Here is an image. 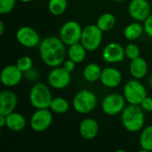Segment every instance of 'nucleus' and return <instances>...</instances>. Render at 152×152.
<instances>
[{
  "instance_id": "obj_1",
  "label": "nucleus",
  "mask_w": 152,
  "mask_h": 152,
  "mask_svg": "<svg viewBox=\"0 0 152 152\" xmlns=\"http://www.w3.org/2000/svg\"><path fill=\"white\" fill-rule=\"evenodd\" d=\"M65 45L60 37H45L39 45V54L43 62L51 68L62 65L68 53Z\"/></svg>"
},
{
  "instance_id": "obj_2",
  "label": "nucleus",
  "mask_w": 152,
  "mask_h": 152,
  "mask_svg": "<svg viewBox=\"0 0 152 152\" xmlns=\"http://www.w3.org/2000/svg\"><path fill=\"white\" fill-rule=\"evenodd\" d=\"M145 117L144 110L140 105L129 104L121 112V122L125 129L130 133H136L142 129Z\"/></svg>"
},
{
  "instance_id": "obj_3",
  "label": "nucleus",
  "mask_w": 152,
  "mask_h": 152,
  "mask_svg": "<svg viewBox=\"0 0 152 152\" xmlns=\"http://www.w3.org/2000/svg\"><path fill=\"white\" fill-rule=\"evenodd\" d=\"M97 105L96 94L86 89L80 90L76 94L72 101V106L75 111L79 114H88L92 112Z\"/></svg>"
},
{
  "instance_id": "obj_4",
  "label": "nucleus",
  "mask_w": 152,
  "mask_h": 152,
  "mask_svg": "<svg viewBox=\"0 0 152 152\" xmlns=\"http://www.w3.org/2000/svg\"><path fill=\"white\" fill-rule=\"evenodd\" d=\"M29 102L35 109H49L52 102V93L49 87L43 84L37 83L29 92Z\"/></svg>"
},
{
  "instance_id": "obj_5",
  "label": "nucleus",
  "mask_w": 152,
  "mask_h": 152,
  "mask_svg": "<svg viewBox=\"0 0 152 152\" xmlns=\"http://www.w3.org/2000/svg\"><path fill=\"white\" fill-rule=\"evenodd\" d=\"M123 95L128 104L140 105L147 96V91L139 79L134 78L126 83L123 89Z\"/></svg>"
},
{
  "instance_id": "obj_6",
  "label": "nucleus",
  "mask_w": 152,
  "mask_h": 152,
  "mask_svg": "<svg viewBox=\"0 0 152 152\" xmlns=\"http://www.w3.org/2000/svg\"><path fill=\"white\" fill-rule=\"evenodd\" d=\"M102 30L96 24H90L83 28L80 43L89 52L96 51L102 41Z\"/></svg>"
},
{
  "instance_id": "obj_7",
  "label": "nucleus",
  "mask_w": 152,
  "mask_h": 152,
  "mask_svg": "<svg viewBox=\"0 0 152 152\" xmlns=\"http://www.w3.org/2000/svg\"><path fill=\"white\" fill-rule=\"evenodd\" d=\"M83 28L76 20H68L61 28L59 37L66 45H71L80 42Z\"/></svg>"
},
{
  "instance_id": "obj_8",
  "label": "nucleus",
  "mask_w": 152,
  "mask_h": 152,
  "mask_svg": "<svg viewBox=\"0 0 152 152\" xmlns=\"http://www.w3.org/2000/svg\"><path fill=\"white\" fill-rule=\"evenodd\" d=\"M126 99L119 94H110L104 97L102 102V111L109 116L120 114L126 107Z\"/></svg>"
},
{
  "instance_id": "obj_9",
  "label": "nucleus",
  "mask_w": 152,
  "mask_h": 152,
  "mask_svg": "<svg viewBox=\"0 0 152 152\" xmlns=\"http://www.w3.org/2000/svg\"><path fill=\"white\" fill-rule=\"evenodd\" d=\"M47 81L52 88L61 90L69 85L71 81V75L70 72L66 70L62 66L54 67L48 73Z\"/></svg>"
},
{
  "instance_id": "obj_10",
  "label": "nucleus",
  "mask_w": 152,
  "mask_h": 152,
  "mask_svg": "<svg viewBox=\"0 0 152 152\" xmlns=\"http://www.w3.org/2000/svg\"><path fill=\"white\" fill-rule=\"evenodd\" d=\"M53 122V115L50 109H37L30 118L29 125L33 131L41 133L50 127Z\"/></svg>"
},
{
  "instance_id": "obj_11",
  "label": "nucleus",
  "mask_w": 152,
  "mask_h": 152,
  "mask_svg": "<svg viewBox=\"0 0 152 152\" xmlns=\"http://www.w3.org/2000/svg\"><path fill=\"white\" fill-rule=\"evenodd\" d=\"M16 39L20 45L27 48H34L41 43L37 31L28 26H23L17 30Z\"/></svg>"
},
{
  "instance_id": "obj_12",
  "label": "nucleus",
  "mask_w": 152,
  "mask_h": 152,
  "mask_svg": "<svg viewBox=\"0 0 152 152\" xmlns=\"http://www.w3.org/2000/svg\"><path fill=\"white\" fill-rule=\"evenodd\" d=\"M129 15L136 21H144L151 14V6L147 0H132L128 5Z\"/></svg>"
},
{
  "instance_id": "obj_13",
  "label": "nucleus",
  "mask_w": 152,
  "mask_h": 152,
  "mask_svg": "<svg viewBox=\"0 0 152 152\" xmlns=\"http://www.w3.org/2000/svg\"><path fill=\"white\" fill-rule=\"evenodd\" d=\"M22 71L17 65L10 64L3 68L0 74V80L3 86L6 87H12L17 86L22 78Z\"/></svg>"
},
{
  "instance_id": "obj_14",
  "label": "nucleus",
  "mask_w": 152,
  "mask_h": 152,
  "mask_svg": "<svg viewBox=\"0 0 152 152\" xmlns=\"http://www.w3.org/2000/svg\"><path fill=\"white\" fill-rule=\"evenodd\" d=\"M125 57V48L118 43L111 42L103 48L102 58L108 63H118L123 61Z\"/></svg>"
},
{
  "instance_id": "obj_15",
  "label": "nucleus",
  "mask_w": 152,
  "mask_h": 152,
  "mask_svg": "<svg viewBox=\"0 0 152 152\" xmlns=\"http://www.w3.org/2000/svg\"><path fill=\"white\" fill-rule=\"evenodd\" d=\"M101 83L108 88H115L118 86L122 81L121 72L113 67H108L102 69L100 77Z\"/></svg>"
},
{
  "instance_id": "obj_16",
  "label": "nucleus",
  "mask_w": 152,
  "mask_h": 152,
  "mask_svg": "<svg viewBox=\"0 0 152 152\" xmlns=\"http://www.w3.org/2000/svg\"><path fill=\"white\" fill-rule=\"evenodd\" d=\"M17 102V95L12 91H2L0 94V115L7 116L8 114L13 112Z\"/></svg>"
},
{
  "instance_id": "obj_17",
  "label": "nucleus",
  "mask_w": 152,
  "mask_h": 152,
  "mask_svg": "<svg viewBox=\"0 0 152 152\" xmlns=\"http://www.w3.org/2000/svg\"><path fill=\"white\" fill-rule=\"evenodd\" d=\"M99 132L98 122L94 118H85L79 125V133L86 140L94 139Z\"/></svg>"
},
{
  "instance_id": "obj_18",
  "label": "nucleus",
  "mask_w": 152,
  "mask_h": 152,
  "mask_svg": "<svg viewBox=\"0 0 152 152\" xmlns=\"http://www.w3.org/2000/svg\"><path fill=\"white\" fill-rule=\"evenodd\" d=\"M129 71L134 78L142 79L148 73V63L145 59L139 56L131 61L129 65Z\"/></svg>"
},
{
  "instance_id": "obj_19",
  "label": "nucleus",
  "mask_w": 152,
  "mask_h": 152,
  "mask_svg": "<svg viewBox=\"0 0 152 152\" xmlns=\"http://www.w3.org/2000/svg\"><path fill=\"white\" fill-rule=\"evenodd\" d=\"M26 119L23 115L18 112H12L6 116V127L13 132H20L26 126Z\"/></svg>"
},
{
  "instance_id": "obj_20",
  "label": "nucleus",
  "mask_w": 152,
  "mask_h": 152,
  "mask_svg": "<svg viewBox=\"0 0 152 152\" xmlns=\"http://www.w3.org/2000/svg\"><path fill=\"white\" fill-rule=\"evenodd\" d=\"M86 52L87 50L86 47L80 42H78L69 45L68 50V56L76 63H81L86 57Z\"/></svg>"
},
{
  "instance_id": "obj_21",
  "label": "nucleus",
  "mask_w": 152,
  "mask_h": 152,
  "mask_svg": "<svg viewBox=\"0 0 152 152\" xmlns=\"http://www.w3.org/2000/svg\"><path fill=\"white\" fill-rule=\"evenodd\" d=\"M144 32L143 25L140 23V21L132 22L127 25L124 29V37L126 39L129 41H134L138 39L142 33Z\"/></svg>"
},
{
  "instance_id": "obj_22",
  "label": "nucleus",
  "mask_w": 152,
  "mask_h": 152,
  "mask_svg": "<svg viewBox=\"0 0 152 152\" xmlns=\"http://www.w3.org/2000/svg\"><path fill=\"white\" fill-rule=\"evenodd\" d=\"M102 71V69L97 63H89L85 67L83 70V77L86 81L94 83L100 79Z\"/></svg>"
},
{
  "instance_id": "obj_23",
  "label": "nucleus",
  "mask_w": 152,
  "mask_h": 152,
  "mask_svg": "<svg viewBox=\"0 0 152 152\" xmlns=\"http://www.w3.org/2000/svg\"><path fill=\"white\" fill-rule=\"evenodd\" d=\"M115 24H116V18L114 14L110 12H105L100 15V17L97 19V21H96V25L103 32L111 30L115 27Z\"/></svg>"
},
{
  "instance_id": "obj_24",
  "label": "nucleus",
  "mask_w": 152,
  "mask_h": 152,
  "mask_svg": "<svg viewBox=\"0 0 152 152\" xmlns=\"http://www.w3.org/2000/svg\"><path fill=\"white\" fill-rule=\"evenodd\" d=\"M139 143L143 151H152V126L145 127L142 131Z\"/></svg>"
},
{
  "instance_id": "obj_25",
  "label": "nucleus",
  "mask_w": 152,
  "mask_h": 152,
  "mask_svg": "<svg viewBox=\"0 0 152 152\" xmlns=\"http://www.w3.org/2000/svg\"><path fill=\"white\" fill-rule=\"evenodd\" d=\"M49 109L56 114H64L69 110V103L62 97H54L52 99Z\"/></svg>"
},
{
  "instance_id": "obj_26",
  "label": "nucleus",
  "mask_w": 152,
  "mask_h": 152,
  "mask_svg": "<svg viewBox=\"0 0 152 152\" xmlns=\"http://www.w3.org/2000/svg\"><path fill=\"white\" fill-rule=\"evenodd\" d=\"M68 1L67 0H49L48 1V10L54 15H61L67 9Z\"/></svg>"
},
{
  "instance_id": "obj_27",
  "label": "nucleus",
  "mask_w": 152,
  "mask_h": 152,
  "mask_svg": "<svg viewBox=\"0 0 152 152\" xmlns=\"http://www.w3.org/2000/svg\"><path fill=\"white\" fill-rule=\"evenodd\" d=\"M16 65L23 73H25L32 69L33 61H32V59L28 56H21L20 58L18 59Z\"/></svg>"
},
{
  "instance_id": "obj_28",
  "label": "nucleus",
  "mask_w": 152,
  "mask_h": 152,
  "mask_svg": "<svg viewBox=\"0 0 152 152\" xmlns=\"http://www.w3.org/2000/svg\"><path fill=\"white\" fill-rule=\"evenodd\" d=\"M125 53H126V57H127L129 60L132 61L139 57L141 52H140V48L136 45L130 43L125 47Z\"/></svg>"
},
{
  "instance_id": "obj_29",
  "label": "nucleus",
  "mask_w": 152,
  "mask_h": 152,
  "mask_svg": "<svg viewBox=\"0 0 152 152\" xmlns=\"http://www.w3.org/2000/svg\"><path fill=\"white\" fill-rule=\"evenodd\" d=\"M16 5V0H0V12L1 14H7L11 12Z\"/></svg>"
},
{
  "instance_id": "obj_30",
  "label": "nucleus",
  "mask_w": 152,
  "mask_h": 152,
  "mask_svg": "<svg viewBox=\"0 0 152 152\" xmlns=\"http://www.w3.org/2000/svg\"><path fill=\"white\" fill-rule=\"evenodd\" d=\"M143 28L144 32L152 37V14H151L144 21H143Z\"/></svg>"
},
{
  "instance_id": "obj_31",
  "label": "nucleus",
  "mask_w": 152,
  "mask_h": 152,
  "mask_svg": "<svg viewBox=\"0 0 152 152\" xmlns=\"http://www.w3.org/2000/svg\"><path fill=\"white\" fill-rule=\"evenodd\" d=\"M140 106L142 108V110L144 111H152V98L151 97H148L146 96L143 101L142 102V103L140 104Z\"/></svg>"
},
{
  "instance_id": "obj_32",
  "label": "nucleus",
  "mask_w": 152,
  "mask_h": 152,
  "mask_svg": "<svg viewBox=\"0 0 152 152\" xmlns=\"http://www.w3.org/2000/svg\"><path fill=\"white\" fill-rule=\"evenodd\" d=\"M76 64H77V63H76L74 61H72L71 59L69 58V60L64 61V62H63V64H62V67H63L66 70H68L69 72L71 73V72L75 69Z\"/></svg>"
},
{
  "instance_id": "obj_33",
  "label": "nucleus",
  "mask_w": 152,
  "mask_h": 152,
  "mask_svg": "<svg viewBox=\"0 0 152 152\" xmlns=\"http://www.w3.org/2000/svg\"><path fill=\"white\" fill-rule=\"evenodd\" d=\"M6 126V116L0 115V127H4Z\"/></svg>"
},
{
  "instance_id": "obj_34",
  "label": "nucleus",
  "mask_w": 152,
  "mask_h": 152,
  "mask_svg": "<svg viewBox=\"0 0 152 152\" xmlns=\"http://www.w3.org/2000/svg\"><path fill=\"white\" fill-rule=\"evenodd\" d=\"M4 32V24L3 21H0V36H2Z\"/></svg>"
},
{
  "instance_id": "obj_35",
  "label": "nucleus",
  "mask_w": 152,
  "mask_h": 152,
  "mask_svg": "<svg viewBox=\"0 0 152 152\" xmlns=\"http://www.w3.org/2000/svg\"><path fill=\"white\" fill-rule=\"evenodd\" d=\"M149 84H150L151 87L152 88V75L150 77V78H149Z\"/></svg>"
},
{
  "instance_id": "obj_36",
  "label": "nucleus",
  "mask_w": 152,
  "mask_h": 152,
  "mask_svg": "<svg viewBox=\"0 0 152 152\" xmlns=\"http://www.w3.org/2000/svg\"><path fill=\"white\" fill-rule=\"evenodd\" d=\"M20 1H21L22 3H29V2H31L32 0H20Z\"/></svg>"
},
{
  "instance_id": "obj_37",
  "label": "nucleus",
  "mask_w": 152,
  "mask_h": 152,
  "mask_svg": "<svg viewBox=\"0 0 152 152\" xmlns=\"http://www.w3.org/2000/svg\"><path fill=\"white\" fill-rule=\"evenodd\" d=\"M114 2H122V1H125V0H112Z\"/></svg>"
}]
</instances>
